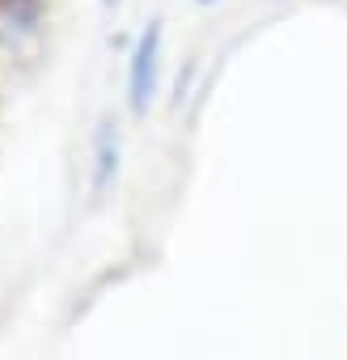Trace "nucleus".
I'll return each instance as SVG.
<instances>
[{
	"instance_id": "obj_2",
	"label": "nucleus",
	"mask_w": 347,
	"mask_h": 360,
	"mask_svg": "<svg viewBox=\"0 0 347 360\" xmlns=\"http://www.w3.org/2000/svg\"><path fill=\"white\" fill-rule=\"evenodd\" d=\"M119 123L114 119H102V131H98V144H93V195H102L114 178H119Z\"/></svg>"
},
{
	"instance_id": "obj_3",
	"label": "nucleus",
	"mask_w": 347,
	"mask_h": 360,
	"mask_svg": "<svg viewBox=\"0 0 347 360\" xmlns=\"http://www.w3.org/2000/svg\"><path fill=\"white\" fill-rule=\"evenodd\" d=\"M199 5H216V0H199Z\"/></svg>"
},
{
	"instance_id": "obj_1",
	"label": "nucleus",
	"mask_w": 347,
	"mask_h": 360,
	"mask_svg": "<svg viewBox=\"0 0 347 360\" xmlns=\"http://www.w3.org/2000/svg\"><path fill=\"white\" fill-rule=\"evenodd\" d=\"M161 39H165V26L152 18L136 47H131V64H127V102L136 115H148L152 98H157V81H161Z\"/></svg>"
}]
</instances>
